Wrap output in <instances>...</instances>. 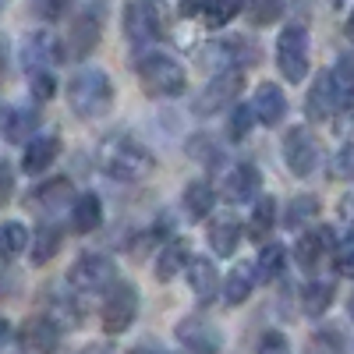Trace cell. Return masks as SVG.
Instances as JSON below:
<instances>
[{
  "label": "cell",
  "mask_w": 354,
  "mask_h": 354,
  "mask_svg": "<svg viewBox=\"0 0 354 354\" xmlns=\"http://www.w3.org/2000/svg\"><path fill=\"white\" fill-rule=\"evenodd\" d=\"M138 315V290L131 283H113V290L106 294V301H103V333L117 337V333H124L131 322Z\"/></svg>",
  "instance_id": "8"
},
{
  "label": "cell",
  "mask_w": 354,
  "mask_h": 354,
  "mask_svg": "<svg viewBox=\"0 0 354 354\" xmlns=\"http://www.w3.org/2000/svg\"><path fill=\"white\" fill-rule=\"evenodd\" d=\"M283 262H287V248L283 245H266L262 248V255H259V262H255V280H262V283H273L277 277H283Z\"/></svg>",
  "instance_id": "24"
},
{
  "label": "cell",
  "mask_w": 354,
  "mask_h": 354,
  "mask_svg": "<svg viewBox=\"0 0 354 354\" xmlns=\"http://www.w3.org/2000/svg\"><path fill=\"white\" fill-rule=\"evenodd\" d=\"M100 32H103V25H100V15L88 8L82 11L75 21H71V32H68V53L71 57H88L96 46H100Z\"/></svg>",
  "instance_id": "13"
},
{
  "label": "cell",
  "mask_w": 354,
  "mask_h": 354,
  "mask_svg": "<svg viewBox=\"0 0 354 354\" xmlns=\"http://www.w3.org/2000/svg\"><path fill=\"white\" fill-rule=\"evenodd\" d=\"M78 354H110V347H103V344H88V347H82Z\"/></svg>",
  "instance_id": "47"
},
{
  "label": "cell",
  "mask_w": 354,
  "mask_h": 354,
  "mask_svg": "<svg viewBox=\"0 0 354 354\" xmlns=\"http://www.w3.org/2000/svg\"><path fill=\"white\" fill-rule=\"evenodd\" d=\"M205 238H209V245L220 259H227V255H234V248H238V241H241V223L234 216H216L209 223V234H205Z\"/></svg>",
  "instance_id": "19"
},
{
  "label": "cell",
  "mask_w": 354,
  "mask_h": 354,
  "mask_svg": "<svg viewBox=\"0 0 354 354\" xmlns=\"http://www.w3.org/2000/svg\"><path fill=\"white\" fill-rule=\"evenodd\" d=\"M315 213H319V202H315L312 195H301V198H290V205H287V216H283V223H287L290 230H298L301 223L315 220Z\"/></svg>",
  "instance_id": "32"
},
{
  "label": "cell",
  "mask_w": 354,
  "mask_h": 354,
  "mask_svg": "<svg viewBox=\"0 0 354 354\" xmlns=\"http://www.w3.org/2000/svg\"><path fill=\"white\" fill-rule=\"evenodd\" d=\"M32 11L43 21H61L71 11V0H32Z\"/></svg>",
  "instance_id": "36"
},
{
  "label": "cell",
  "mask_w": 354,
  "mask_h": 354,
  "mask_svg": "<svg viewBox=\"0 0 354 354\" xmlns=\"http://www.w3.org/2000/svg\"><path fill=\"white\" fill-rule=\"evenodd\" d=\"M333 262H337V273H340V277H351V280H354V230L337 245Z\"/></svg>",
  "instance_id": "35"
},
{
  "label": "cell",
  "mask_w": 354,
  "mask_h": 354,
  "mask_svg": "<svg viewBox=\"0 0 354 354\" xmlns=\"http://www.w3.org/2000/svg\"><path fill=\"white\" fill-rule=\"evenodd\" d=\"M177 340H181L192 354H216L220 351V333L198 315L177 322Z\"/></svg>",
  "instance_id": "12"
},
{
  "label": "cell",
  "mask_w": 354,
  "mask_h": 354,
  "mask_svg": "<svg viewBox=\"0 0 354 354\" xmlns=\"http://www.w3.org/2000/svg\"><path fill=\"white\" fill-rule=\"evenodd\" d=\"M11 192H15V174H11V167L4 160H0V205L11 198Z\"/></svg>",
  "instance_id": "42"
},
{
  "label": "cell",
  "mask_w": 354,
  "mask_h": 354,
  "mask_svg": "<svg viewBox=\"0 0 354 354\" xmlns=\"http://www.w3.org/2000/svg\"><path fill=\"white\" fill-rule=\"evenodd\" d=\"M283 160L290 167V174H298V177H308L319 163V142L312 138V131L305 128H290L283 135Z\"/></svg>",
  "instance_id": "10"
},
{
  "label": "cell",
  "mask_w": 354,
  "mask_h": 354,
  "mask_svg": "<svg viewBox=\"0 0 354 354\" xmlns=\"http://www.w3.org/2000/svg\"><path fill=\"white\" fill-rule=\"evenodd\" d=\"M185 273H188V287H192V294L198 298V305H209L216 298V287H220L213 259H202V255L198 259H188Z\"/></svg>",
  "instance_id": "15"
},
{
  "label": "cell",
  "mask_w": 354,
  "mask_h": 354,
  "mask_svg": "<svg viewBox=\"0 0 354 354\" xmlns=\"http://www.w3.org/2000/svg\"><path fill=\"white\" fill-rule=\"evenodd\" d=\"M255 354H290V344H287V337L280 330H266Z\"/></svg>",
  "instance_id": "39"
},
{
  "label": "cell",
  "mask_w": 354,
  "mask_h": 354,
  "mask_svg": "<svg viewBox=\"0 0 354 354\" xmlns=\"http://www.w3.org/2000/svg\"><path fill=\"white\" fill-rule=\"evenodd\" d=\"M330 177H337V181H354V142H347L330 160Z\"/></svg>",
  "instance_id": "33"
},
{
  "label": "cell",
  "mask_w": 354,
  "mask_h": 354,
  "mask_svg": "<svg viewBox=\"0 0 354 354\" xmlns=\"http://www.w3.org/2000/svg\"><path fill=\"white\" fill-rule=\"evenodd\" d=\"M28 248V230L25 223L11 220V223H0V259H15Z\"/></svg>",
  "instance_id": "30"
},
{
  "label": "cell",
  "mask_w": 354,
  "mask_h": 354,
  "mask_svg": "<svg viewBox=\"0 0 354 354\" xmlns=\"http://www.w3.org/2000/svg\"><path fill=\"white\" fill-rule=\"evenodd\" d=\"M241 8H245V0H205L202 21L209 25V28H220V25H227V21L238 18Z\"/></svg>",
  "instance_id": "29"
},
{
  "label": "cell",
  "mask_w": 354,
  "mask_h": 354,
  "mask_svg": "<svg viewBox=\"0 0 354 354\" xmlns=\"http://www.w3.org/2000/svg\"><path fill=\"white\" fill-rule=\"evenodd\" d=\"M315 347H319L322 354H340V333H337V330L315 333Z\"/></svg>",
  "instance_id": "41"
},
{
  "label": "cell",
  "mask_w": 354,
  "mask_h": 354,
  "mask_svg": "<svg viewBox=\"0 0 354 354\" xmlns=\"http://www.w3.org/2000/svg\"><path fill=\"white\" fill-rule=\"evenodd\" d=\"M330 305H333V283L312 280V283L301 287V308H305V315H322Z\"/></svg>",
  "instance_id": "25"
},
{
  "label": "cell",
  "mask_w": 354,
  "mask_h": 354,
  "mask_svg": "<svg viewBox=\"0 0 354 354\" xmlns=\"http://www.w3.org/2000/svg\"><path fill=\"white\" fill-rule=\"evenodd\" d=\"M347 308H351V319H354V298H351V305H347Z\"/></svg>",
  "instance_id": "50"
},
{
  "label": "cell",
  "mask_w": 354,
  "mask_h": 354,
  "mask_svg": "<svg viewBox=\"0 0 354 354\" xmlns=\"http://www.w3.org/2000/svg\"><path fill=\"white\" fill-rule=\"evenodd\" d=\"M53 50H57V43L46 32H32V36H28L25 50H21V64L28 68V75H32V71H46V64L57 57Z\"/></svg>",
  "instance_id": "22"
},
{
  "label": "cell",
  "mask_w": 354,
  "mask_h": 354,
  "mask_svg": "<svg viewBox=\"0 0 354 354\" xmlns=\"http://www.w3.org/2000/svg\"><path fill=\"white\" fill-rule=\"evenodd\" d=\"M135 71H138V78H142V88H145V93H149V96H160V100L181 96L185 85H188L185 68L177 64L174 57H167V53H145V57H138Z\"/></svg>",
  "instance_id": "3"
},
{
  "label": "cell",
  "mask_w": 354,
  "mask_h": 354,
  "mask_svg": "<svg viewBox=\"0 0 354 354\" xmlns=\"http://www.w3.org/2000/svg\"><path fill=\"white\" fill-rule=\"evenodd\" d=\"M202 8H205V0H181L185 15H202Z\"/></svg>",
  "instance_id": "44"
},
{
  "label": "cell",
  "mask_w": 354,
  "mask_h": 354,
  "mask_svg": "<svg viewBox=\"0 0 354 354\" xmlns=\"http://www.w3.org/2000/svg\"><path fill=\"white\" fill-rule=\"evenodd\" d=\"M160 32V21H156V11L145 4V0H131L124 8V36L131 43H153Z\"/></svg>",
  "instance_id": "14"
},
{
  "label": "cell",
  "mask_w": 354,
  "mask_h": 354,
  "mask_svg": "<svg viewBox=\"0 0 354 354\" xmlns=\"http://www.w3.org/2000/svg\"><path fill=\"white\" fill-rule=\"evenodd\" d=\"M32 262L36 266H46L57 252H61V230H57L53 223H43L39 230H36V238H32Z\"/></svg>",
  "instance_id": "26"
},
{
  "label": "cell",
  "mask_w": 354,
  "mask_h": 354,
  "mask_svg": "<svg viewBox=\"0 0 354 354\" xmlns=\"http://www.w3.org/2000/svg\"><path fill=\"white\" fill-rule=\"evenodd\" d=\"M333 71H337V75H340V78L351 85V82H354V53H344V57H340V64H337Z\"/></svg>",
  "instance_id": "43"
},
{
  "label": "cell",
  "mask_w": 354,
  "mask_h": 354,
  "mask_svg": "<svg viewBox=\"0 0 354 354\" xmlns=\"http://www.w3.org/2000/svg\"><path fill=\"white\" fill-rule=\"evenodd\" d=\"M100 220H103V202H100V195H93V192L78 195L75 205H71V230H75V234H93V230L100 227Z\"/></svg>",
  "instance_id": "18"
},
{
  "label": "cell",
  "mask_w": 354,
  "mask_h": 354,
  "mask_svg": "<svg viewBox=\"0 0 354 354\" xmlns=\"http://www.w3.org/2000/svg\"><path fill=\"white\" fill-rule=\"evenodd\" d=\"M100 167L113 177V181L138 185V181H145V177H153V170H156V156L145 149L142 142H131V138H110L103 149H100Z\"/></svg>",
  "instance_id": "1"
},
{
  "label": "cell",
  "mask_w": 354,
  "mask_h": 354,
  "mask_svg": "<svg viewBox=\"0 0 354 354\" xmlns=\"http://www.w3.org/2000/svg\"><path fill=\"white\" fill-rule=\"evenodd\" d=\"M354 100L351 85L337 75V71H322L315 75L312 88H308V100H305V113L312 121H330L337 110H344L347 103Z\"/></svg>",
  "instance_id": "4"
},
{
  "label": "cell",
  "mask_w": 354,
  "mask_h": 354,
  "mask_svg": "<svg viewBox=\"0 0 354 354\" xmlns=\"http://www.w3.org/2000/svg\"><path fill=\"white\" fill-rule=\"evenodd\" d=\"M113 280H117V266H113L110 255H100V252L82 255L71 270H68V283H71L75 290H82V294H96V290L110 287Z\"/></svg>",
  "instance_id": "7"
},
{
  "label": "cell",
  "mask_w": 354,
  "mask_h": 354,
  "mask_svg": "<svg viewBox=\"0 0 354 354\" xmlns=\"http://www.w3.org/2000/svg\"><path fill=\"white\" fill-rule=\"evenodd\" d=\"M11 337H15L11 322H8V319H0V347H8V344H11Z\"/></svg>",
  "instance_id": "45"
},
{
  "label": "cell",
  "mask_w": 354,
  "mask_h": 354,
  "mask_svg": "<svg viewBox=\"0 0 354 354\" xmlns=\"http://www.w3.org/2000/svg\"><path fill=\"white\" fill-rule=\"evenodd\" d=\"M330 245H333V238H330L326 230L305 234V238L298 241V248H294V255H298V266H301V270H315V266L330 255Z\"/></svg>",
  "instance_id": "20"
},
{
  "label": "cell",
  "mask_w": 354,
  "mask_h": 354,
  "mask_svg": "<svg viewBox=\"0 0 354 354\" xmlns=\"http://www.w3.org/2000/svg\"><path fill=\"white\" fill-rule=\"evenodd\" d=\"M241 85H245V75H241V68H227V71H216L209 82H205V88L195 96V113L198 117H209V113H216V110H223V106H230L234 100H238V93H241Z\"/></svg>",
  "instance_id": "6"
},
{
  "label": "cell",
  "mask_w": 354,
  "mask_h": 354,
  "mask_svg": "<svg viewBox=\"0 0 354 354\" xmlns=\"http://www.w3.org/2000/svg\"><path fill=\"white\" fill-rule=\"evenodd\" d=\"M32 100L36 103H46V100H53V93H57V82H53V75L50 71H32Z\"/></svg>",
  "instance_id": "38"
},
{
  "label": "cell",
  "mask_w": 354,
  "mask_h": 354,
  "mask_svg": "<svg viewBox=\"0 0 354 354\" xmlns=\"http://www.w3.org/2000/svg\"><path fill=\"white\" fill-rule=\"evenodd\" d=\"M4 75H8V39L0 36V82H4Z\"/></svg>",
  "instance_id": "46"
},
{
  "label": "cell",
  "mask_w": 354,
  "mask_h": 354,
  "mask_svg": "<svg viewBox=\"0 0 354 354\" xmlns=\"http://www.w3.org/2000/svg\"><path fill=\"white\" fill-rule=\"evenodd\" d=\"M273 220H277L273 198H259L255 209H252V220H248V238H252V241H266V238L273 234Z\"/></svg>",
  "instance_id": "27"
},
{
  "label": "cell",
  "mask_w": 354,
  "mask_h": 354,
  "mask_svg": "<svg viewBox=\"0 0 354 354\" xmlns=\"http://www.w3.org/2000/svg\"><path fill=\"white\" fill-rule=\"evenodd\" d=\"M252 113H255V121L266 124V128L280 124L283 117H287V96H283V88L273 85V82H262L255 88V96H252Z\"/></svg>",
  "instance_id": "11"
},
{
  "label": "cell",
  "mask_w": 354,
  "mask_h": 354,
  "mask_svg": "<svg viewBox=\"0 0 354 354\" xmlns=\"http://www.w3.org/2000/svg\"><path fill=\"white\" fill-rule=\"evenodd\" d=\"M68 103L78 117H103L113 106V82L106 71H78L68 85Z\"/></svg>",
  "instance_id": "2"
},
{
  "label": "cell",
  "mask_w": 354,
  "mask_h": 354,
  "mask_svg": "<svg viewBox=\"0 0 354 354\" xmlns=\"http://www.w3.org/2000/svg\"><path fill=\"white\" fill-rule=\"evenodd\" d=\"M131 354H153V351H149V347H135Z\"/></svg>",
  "instance_id": "49"
},
{
  "label": "cell",
  "mask_w": 354,
  "mask_h": 354,
  "mask_svg": "<svg viewBox=\"0 0 354 354\" xmlns=\"http://www.w3.org/2000/svg\"><path fill=\"white\" fill-rule=\"evenodd\" d=\"M68 192H71V185L64 181V177H57V181H50V185H43V188H36V202H46V205H57V202H64V198H68Z\"/></svg>",
  "instance_id": "37"
},
{
  "label": "cell",
  "mask_w": 354,
  "mask_h": 354,
  "mask_svg": "<svg viewBox=\"0 0 354 354\" xmlns=\"http://www.w3.org/2000/svg\"><path fill=\"white\" fill-rule=\"evenodd\" d=\"M28 135H36V110H11L8 121H4V138L25 142Z\"/></svg>",
  "instance_id": "31"
},
{
  "label": "cell",
  "mask_w": 354,
  "mask_h": 354,
  "mask_svg": "<svg viewBox=\"0 0 354 354\" xmlns=\"http://www.w3.org/2000/svg\"><path fill=\"white\" fill-rule=\"evenodd\" d=\"M252 124H255L252 103L248 106H238V110H234V117H230V138H245L252 131Z\"/></svg>",
  "instance_id": "40"
},
{
  "label": "cell",
  "mask_w": 354,
  "mask_h": 354,
  "mask_svg": "<svg viewBox=\"0 0 354 354\" xmlns=\"http://www.w3.org/2000/svg\"><path fill=\"white\" fill-rule=\"evenodd\" d=\"M262 188V177H259V167L255 163H238L230 170L227 185H223V195L230 202H252Z\"/></svg>",
  "instance_id": "17"
},
{
  "label": "cell",
  "mask_w": 354,
  "mask_h": 354,
  "mask_svg": "<svg viewBox=\"0 0 354 354\" xmlns=\"http://www.w3.org/2000/svg\"><path fill=\"white\" fill-rule=\"evenodd\" d=\"M347 36L354 39V11H351V18H347Z\"/></svg>",
  "instance_id": "48"
},
{
  "label": "cell",
  "mask_w": 354,
  "mask_h": 354,
  "mask_svg": "<svg viewBox=\"0 0 354 354\" xmlns=\"http://www.w3.org/2000/svg\"><path fill=\"white\" fill-rule=\"evenodd\" d=\"M57 156H61V138H57V135H36L32 142L25 145L21 170L25 174H43L46 167L57 163Z\"/></svg>",
  "instance_id": "16"
},
{
  "label": "cell",
  "mask_w": 354,
  "mask_h": 354,
  "mask_svg": "<svg viewBox=\"0 0 354 354\" xmlns=\"http://www.w3.org/2000/svg\"><path fill=\"white\" fill-rule=\"evenodd\" d=\"M188 266V245L185 241H170L160 248V259H156V280H174Z\"/></svg>",
  "instance_id": "23"
},
{
  "label": "cell",
  "mask_w": 354,
  "mask_h": 354,
  "mask_svg": "<svg viewBox=\"0 0 354 354\" xmlns=\"http://www.w3.org/2000/svg\"><path fill=\"white\" fill-rule=\"evenodd\" d=\"M255 290V266H234L230 277L223 280V301L227 305H245Z\"/></svg>",
  "instance_id": "21"
},
{
  "label": "cell",
  "mask_w": 354,
  "mask_h": 354,
  "mask_svg": "<svg viewBox=\"0 0 354 354\" xmlns=\"http://www.w3.org/2000/svg\"><path fill=\"white\" fill-rule=\"evenodd\" d=\"M213 202H216V192H213L209 181H192V185L185 188V205H188V213L198 216V220H202V216H209Z\"/></svg>",
  "instance_id": "28"
},
{
  "label": "cell",
  "mask_w": 354,
  "mask_h": 354,
  "mask_svg": "<svg viewBox=\"0 0 354 354\" xmlns=\"http://www.w3.org/2000/svg\"><path fill=\"white\" fill-rule=\"evenodd\" d=\"M245 8L252 15V25H270L280 15V0H245Z\"/></svg>",
  "instance_id": "34"
},
{
  "label": "cell",
  "mask_w": 354,
  "mask_h": 354,
  "mask_svg": "<svg viewBox=\"0 0 354 354\" xmlns=\"http://www.w3.org/2000/svg\"><path fill=\"white\" fill-rule=\"evenodd\" d=\"M277 64L280 75L294 85L308 75V32L301 25H287L277 36Z\"/></svg>",
  "instance_id": "5"
},
{
  "label": "cell",
  "mask_w": 354,
  "mask_h": 354,
  "mask_svg": "<svg viewBox=\"0 0 354 354\" xmlns=\"http://www.w3.org/2000/svg\"><path fill=\"white\" fill-rule=\"evenodd\" d=\"M18 347H21V354H57V347H61V326L50 315H32L18 330Z\"/></svg>",
  "instance_id": "9"
}]
</instances>
